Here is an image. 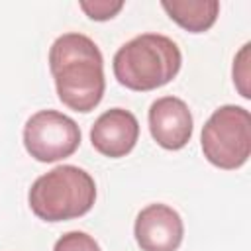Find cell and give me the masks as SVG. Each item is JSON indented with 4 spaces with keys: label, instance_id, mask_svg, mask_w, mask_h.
Returning a JSON list of instances; mask_svg holds the SVG:
<instances>
[{
    "label": "cell",
    "instance_id": "6da1fadb",
    "mask_svg": "<svg viewBox=\"0 0 251 251\" xmlns=\"http://www.w3.org/2000/svg\"><path fill=\"white\" fill-rule=\"evenodd\" d=\"M49 69L59 100L75 112H92L106 88L104 59L98 45L84 33L59 35L49 49Z\"/></svg>",
    "mask_w": 251,
    "mask_h": 251
},
{
    "label": "cell",
    "instance_id": "7a4b0ae2",
    "mask_svg": "<svg viewBox=\"0 0 251 251\" xmlns=\"http://www.w3.org/2000/svg\"><path fill=\"white\" fill-rule=\"evenodd\" d=\"M178 45L161 33H141L126 41L114 55L116 80L135 92H147L169 84L180 71Z\"/></svg>",
    "mask_w": 251,
    "mask_h": 251
},
{
    "label": "cell",
    "instance_id": "3957f363",
    "mask_svg": "<svg viewBox=\"0 0 251 251\" xmlns=\"http://www.w3.org/2000/svg\"><path fill=\"white\" fill-rule=\"evenodd\" d=\"M96 200V182L80 167L59 165L35 178L27 192L31 212L43 222L75 220L90 212Z\"/></svg>",
    "mask_w": 251,
    "mask_h": 251
},
{
    "label": "cell",
    "instance_id": "277c9868",
    "mask_svg": "<svg viewBox=\"0 0 251 251\" xmlns=\"http://www.w3.org/2000/svg\"><path fill=\"white\" fill-rule=\"evenodd\" d=\"M204 157L218 169L233 171L247 163L251 155V116L249 110L226 104L214 110L200 135Z\"/></svg>",
    "mask_w": 251,
    "mask_h": 251
},
{
    "label": "cell",
    "instance_id": "5b68a950",
    "mask_svg": "<svg viewBox=\"0 0 251 251\" xmlns=\"http://www.w3.org/2000/svg\"><path fill=\"white\" fill-rule=\"evenodd\" d=\"M80 145L78 124L57 110H39L24 126V147L39 163L71 157Z\"/></svg>",
    "mask_w": 251,
    "mask_h": 251
},
{
    "label": "cell",
    "instance_id": "8992f818",
    "mask_svg": "<svg viewBox=\"0 0 251 251\" xmlns=\"http://www.w3.org/2000/svg\"><path fill=\"white\" fill-rule=\"evenodd\" d=\"M133 235L141 251H176L184 237V224L175 208L155 202L137 214Z\"/></svg>",
    "mask_w": 251,
    "mask_h": 251
},
{
    "label": "cell",
    "instance_id": "52a82bcc",
    "mask_svg": "<svg viewBox=\"0 0 251 251\" xmlns=\"http://www.w3.org/2000/svg\"><path fill=\"white\" fill-rule=\"evenodd\" d=\"M194 122L184 100L176 96L157 98L149 108L151 137L169 151L182 149L192 137Z\"/></svg>",
    "mask_w": 251,
    "mask_h": 251
},
{
    "label": "cell",
    "instance_id": "ba28073f",
    "mask_svg": "<svg viewBox=\"0 0 251 251\" xmlns=\"http://www.w3.org/2000/svg\"><path fill=\"white\" fill-rule=\"evenodd\" d=\"M139 139V122L126 108H110L90 127L92 147L110 159L126 157Z\"/></svg>",
    "mask_w": 251,
    "mask_h": 251
},
{
    "label": "cell",
    "instance_id": "9c48e42d",
    "mask_svg": "<svg viewBox=\"0 0 251 251\" xmlns=\"http://www.w3.org/2000/svg\"><path fill=\"white\" fill-rule=\"evenodd\" d=\"M161 6L173 22L190 33H202L210 29L220 14L218 0H163Z\"/></svg>",
    "mask_w": 251,
    "mask_h": 251
},
{
    "label": "cell",
    "instance_id": "30bf717a",
    "mask_svg": "<svg viewBox=\"0 0 251 251\" xmlns=\"http://www.w3.org/2000/svg\"><path fill=\"white\" fill-rule=\"evenodd\" d=\"M78 6L90 20L106 22V20H112L124 8V2L122 0H80Z\"/></svg>",
    "mask_w": 251,
    "mask_h": 251
},
{
    "label": "cell",
    "instance_id": "8fae6325",
    "mask_svg": "<svg viewBox=\"0 0 251 251\" xmlns=\"http://www.w3.org/2000/svg\"><path fill=\"white\" fill-rule=\"evenodd\" d=\"M53 251H102L98 241L84 231H69L55 241Z\"/></svg>",
    "mask_w": 251,
    "mask_h": 251
},
{
    "label": "cell",
    "instance_id": "7c38bea8",
    "mask_svg": "<svg viewBox=\"0 0 251 251\" xmlns=\"http://www.w3.org/2000/svg\"><path fill=\"white\" fill-rule=\"evenodd\" d=\"M247 80H249V43L241 47V51L235 55V61H233V82L243 98L251 96L247 90Z\"/></svg>",
    "mask_w": 251,
    "mask_h": 251
}]
</instances>
